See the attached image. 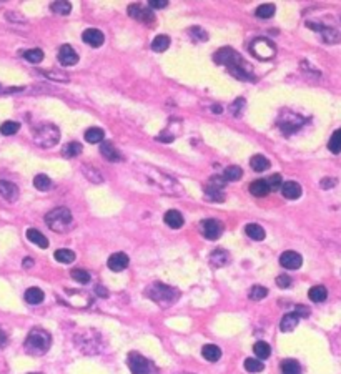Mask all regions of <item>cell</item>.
<instances>
[{"label":"cell","instance_id":"obj_31","mask_svg":"<svg viewBox=\"0 0 341 374\" xmlns=\"http://www.w3.org/2000/svg\"><path fill=\"white\" fill-rule=\"evenodd\" d=\"M245 231H246V235L250 236L251 240H255V241H261V240H265V236H266L265 229H263V228L260 227V225H257V223L246 225V227H245Z\"/></svg>","mask_w":341,"mask_h":374},{"label":"cell","instance_id":"obj_59","mask_svg":"<svg viewBox=\"0 0 341 374\" xmlns=\"http://www.w3.org/2000/svg\"><path fill=\"white\" fill-rule=\"evenodd\" d=\"M183 374H192V373H183Z\"/></svg>","mask_w":341,"mask_h":374},{"label":"cell","instance_id":"obj_60","mask_svg":"<svg viewBox=\"0 0 341 374\" xmlns=\"http://www.w3.org/2000/svg\"><path fill=\"white\" fill-rule=\"evenodd\" d=\"M30 374H38V373H30Z\"/></svg>","mask_w":341,"mask_h":374},{"label":"cell","instance_id":"obj_27","mask_svg":"<svg viewBox=\"0 0 341 374\" xmlns=\"http://www.w3.org/2000/svg\"><path fill=\"white\" fill-rule=\"evenodd\" d=\"M44 298H45V294L40 288L33 286L25 291V301L29 303V305H40V303L44 301Z\"/></svg>","mask_w":341,"mask_h":374},{"label":"cell","instance_id":"obj_38","mask_svg":"<svg viewBox=\"0 0 341 374\" xmlns=\"http://www.w3.org/2000/svg\"><path fill=\"white\" fill-rule=\"evenodd\" d=\"M328 150L335 155H338L341 151V128H338V130L331 135V138H329L328 142Z\"/></svg>","mask_w":341,"mask_h":374},{"label":"cell","instance_id":"obj_29","mask_svg":"<svg viewBox=\"0 0 341 374\" xmlns=\"http://www.w3.org/2000/svg\"><path fill=\"white\" fill-rule=\"evenodd\" d=\"M103 138H105V131L98 127H92L85 131V140L88 143H102Z\"/></svg>","mask_w":341,"mask_h":374},{"label":"cell","instance_id":"obj_36","mask_svg":"<svg viewBox=\"0 0 341 374\" xmlns=\"http://www.w3.org/2000/svg\"><path fill=\"white\" fill-rule=\"evenodd\" d=\"M170 47V37L168 35H157L152 42V49L155 52H165Z\"/></svg>","mask_w":341,"mask_h":374},{"label":"cell","instance_id":"obj_18","mask_svg":"<svg viewBox=\"0 0 341 374\" xmlns=\"http://www.w3.org/2000/svg\"><path fill=\"white\" fill-rule=\"evenodd\" d=\"M281 193L286 200H298L301 196V186L296 181H286L281 185Z\"/></svg>","mask_w":341,"mask_h":374},{"label":"cell","instance_id":"obj_51","mask_svg":"<svg viewBox=\"0 0 341 374\" xmlns=\"http://www.w3.org/2000/svg\"><path fill=\"white\" fill-rule=\"evenodd\" d=\"M168 3H170L168 0H150L148 5H150V9H165Z\"/></svg>","mask_w":341,"mask_h":374},{"label":"cell","instance_id":"obj_9","mask_svg":"<svg viewBox=\"0 0 341 374\" xmlns=\"http://www.w3.org/2000/svg\"><path fill=\"white\" fill-rule=\"evenodd\" d=\"M301 125H303V118L292 114V112H285V114H281L280 120H278V127H280V130L285 135L294 133L296 130H300Z\"/></svg>","mask_w":341,"mask_h":374},{"label":"cell","instance_id":"obj_39","mask_svg":"<svg viewBox=\"0 0 341 374\" xmlns=\"http://www.w3.org/2000/svg\"><path fill=\"white\" fill-rule=\"evenodd\" d=\"M275 12H276V9H275L273 3H263V5H260L255 10V14H257L258 18H271L275 15Z\"/></svg>","mask_w":341,"mask_h":374},{"label":"cell","instance_id":"obj_22","mask_svg":"<svg viewBox=\"0 0 341 374\" xmlns=\"http://www.w3.org/2000/svg\"><path fill=\"white\" fill-rule=\"evenodd\" d=\"M205 196H207L208 200L215 201V203H222V201H225L223 188H220V186H215V185H210V183L205 186Z\"/></svg>","mask_w":341,"mask_h":374},{"label":"cell","instance_id":"obj_1","mask_svg":"<svg viewBox=\"0 0 341 374\" xmlns=\"http://www.w3.org/2000/svg\"><path fill=\"white\" fill-rule=\"evenodd\" d=\"M135 173L138 175V178L143 180L145 183H148L150 186L157 188L160 193L170 195V196H181L183 195V188L177 180H173L170 175L163 173L162 170L155 168L152 165H146V163H137L133 166Z\"/></svg>","mask_w":341,"mask_h":374},{"label":"cell","instance_id":"obj_54","mask_svg":"<svg viewBox=\"0 0 341 374\" xmlns=\"http://www.w3.org/2000/svg\"><path fill=\"white\" fill-rule=\"evenodd\" d=\"M294 313H296L300 318H303V316H308V314H309V309H308V308H305V306H296Z\"/></svg>","mask_w":341,"mask_h":374},{"label":"cell","instance_id":"obj_37","mask_svg":"<svg viewBox=\"0 0 341 374\" xmlns=\"http://www.w3.org/2000/svg\"><path fill=\"white\" fill-rule=\"evenodd\" d=\"M243 366H245V369L248 373H261L263 369H265V364H263V361L257 359V358H248V359H245V363H243Z\"/></svg>","mask_w":341,"mask_h":374},{"label":"cell","instance_id":"obj_45","mask_svg":"<svg viewBox=\"0 0 341 374\" xmlns=\"http://www.w3.org/2000/svg\"><path fill=\"white\" fill-rule=\"evenodd\" d=\"M82 171H83L85 177H87V180H90L94 183H102V180H103L102 175H100V171H97L95 168H92V166H88V165H83Z\"/></svg>","mask_w":341,"mask_h":374},{"label":"cell","instance_id":"obj_23","mask_svg":"<svg viewBox=\"0 0 341 374\" xmlns=\"http://www.w3.org/2000/svg\"><path fill=\"white\" fill-rule=\"evenodd\" d=\"M201 356L210 363H216L222 358V349L216 344H205L203 349H201Z\"/></svg>","mask_w":341,"mask_h":374},{"label":"cell","instance_id":"obj_49","mask_svg":"<svg viewBox=\"0 0 341 374\" xmlns=\"http://www.w3.org/2000/svg\"><path fill=\"white\" fill-rule=\"evenodd\" d=\"M190 32V35H192L193 38H195L196 42H205V40H208V35H207V32H205L201 27H192V29L188 30Z\"/></svg>","mask_w":341,"mask_h":374},{"label":"cell","instance_id":"obj_33","mask_svg":"<svg viewBox=\"0 0 341 374\" xmlns=\"http://www.w3.org/2000/svg\"><path fill=\"white\" fill-rule=\"evenodd\" d=\"M308 296L309 299H311L313 303H323L325 299H326L328 296V291L325 286H321V284H318V286H313L311 290L308 291Z\"/></svg>","mask_w":341,"mask_h":374},{"label":"cell","instance_id":"obj_58","mask_svg":"<svg viewBox=\"0 0 341 374\" xmlns=\"http://www.w3.org/2000/svg\"><path fill=\"white\" fill-rule=\"evenodd\" d=\"M213 108H215V110H213V112H215V114H220V112H222V108H220L218 105H215V107H213Z\"/></svg>","mask_w":341,"mask_h":374},{"label":"cell","instance_id":"obj_17","mask_svg":"<svg viewBox=\"0 0 341 374\" xmlns=\"http://www.w3.org/2000/svg\"><path fill=\"white\" fill-rule=\"evenodd\" d=\"M0 195H2L7 201H10V203H12V201H17V198H18L17 185H14V183H10V181H5V180H0Z\"/></svg>","mask_w":341,"mask_h":374},{"label":"cell","instance_id":"obj_4","mask_svg":"<svg viewBox=\"0 0 341 374\" xmlns=\"http://www.w3.org/2000/svg\"><path fill=\"white\" fill-rule=\"evenodd\" d=\"M146 296L160 306H170L178 299V291L163 283H153L146 288Z\"/></svg>","mask_w":341,"mask_h":374},{"label":"cell","instance_id":"obj_32","mask_svg":"<svg viewBox=\"0 0 341 374\" xmlns=\"http://www.w3.org/2000/svg\"><path fill=\"white\" fill-rule=\"evenodd\" d=\"M253 353L257 354V359L263 361V359H268V358H270L271 348H270L268 342L258 341V342H255V346H253Z\"/></svg>","mask_w":341,"mask_h":374},{"label":"cell","instance_id":"obj_8","mask_svg":"<svg viewBox=\"0 0 341 374\" xmlns=\"http://www.w3.org/2000/svg\"><path fill=\"white\" fill-rule=\"evenodd\" d=\"M127 364L130 368L131 374H150L152 373V364L146 358H143L140 353H130L127 358Z\"/></svg>","mask_w":341,"mask_h":374},{"label":"cell","instance_id":"obj_56","mask_svg":"<svg viewBox=\"0 0 341 374\" xmlns=\"http://www.w3.org/2000/svg\"><path fill=\"white\" fill-rule=\"evenodd\" d=\"M5 344H7V334L3 333L2 329H0V348H3Z\"/></svg>","mask_w":341,"mask_h":374},{"label":"cell","instance_id":"obj_3","mask_svg":"<svg viewBox=\"0 0 341 374\" xmlns=\"http://www.w3.org/2000/svg\"><path fill=\"white\" fill-rule=\"evenodd\" d=\"M24 344H25L27 353L33 354V356H42V354L47 353L50 346H52V336H50L45 329L33 328L29 333Z\"/></svg>","mask_w":341,"mask_h":374},{"label":"cell","instance_id":"obj_53","mask_svg":"<svg viewBox=\"0 0 341 374\" xmlns=\"http://www.w3.org/2000/svg\"><path fill=\"white\" fill-rule=\"evenodd\" d=\"M45 73V75H47L49 77V79H52V80H62V81H67L68 80V77L67 75H55V73H53V72H44Z\"/></svg>","mask_w":341,"mask_h":374},{"label":"cell","instance_id":"obj_5","mask_svg":"<svg viewBox=\"0 0 341 374\" xmlns=\"http://www.w3.org/2000/svg\"><path fill=\"white\" fill-rule=\"evenodd\" d=\"M72 213L68 208H65V206H60V208H55L52 210V211L47 213V216H45V223H47V227L50 229H53V231L57 233H64L67 231V228L72 225Z\"/></svg>","mask_w":341,"mask_h":374},{"label":"cell","instance_id":"obj_52","mask_svg":"<svg viewBox=\"0 0 341 374\" xmlns=\"http://www.w3.org/2000/svg\"><path fill=\"white\" fill-rule=\"evenodd\" d=\"M336 183H338V181H336L335 178H323L320 185H321V188H323V190H329L331 186H335Z\"/></svg>","mask_w":341,"mask_h":374},{"label":"cell","instance_id":"obj_25","mask_svg":"<svg viewBox=\"0 0 341 374\" xmlns=\"http://www.w3.org/2000/svg\"><path fill=\"white\" fill-rule=\"evenodd\" d=\"M27 240H29L30 243L37 244V246H40V248H47L49 246V240L45 238V236L42 235L38 229H35V228H29V229H27Z\"/></svg>","mask_w":341,"mask_h":374},{"label":"cell","instance_id":"obj_46","mask_svg":"<svg viewBox=\"0 0 341 374\" xmlns=\"http://www.w3.org/2000/svg\"><path fill=\"white\" fill-rule=\"evenodd\" d=\"M80 153H82V145H80L79 142H70L64 148V157H67V158L77 157V155H80Z\"/></svg>","mask_w":341,"mask_h":374},{"label":"cell","instance_id":"obj_43","mask_svg":"<svg viewBox=\"0 0 341 374\" xmlns=\"http://www.w3.org/2000/svg\"><path fill=\"white\" fill-rule=\"evenodd\" d=\"M70 276H72L73 279H75L77 283H80V284L90 283V273L85 271V270H80V268H77V270H72Z\"/></svg>","mask_w":341,"mask_h":374},{"label":"cell","instance_id":"obj_19","mask_svg":"<svg viewBox=\"0 0 341 374\" xmlns=\"http://www.w3.org/2000/svg\"><path fill=\"white\" fill-rule=\"evenodd\" d=\"M100 153H102L108 162H120V160H122V155H120V151L114 146L112 142H103L102 146H100Z\"/></svg>","mask_w":341,"mask_h":374},{"label":"cell","instance_id":"obj_12","mask_svg":"<svg viewBox=\"0 0 341 374\" xmlns=\"http://www.w3.org/2000/svg\"><path fill=\"white\" fill-rule=\"evenodd\" d=\"M127 12H129L130 17H133L135 20H138V22L152 23L155 20L153 12L150 10V9H143V7H140L138 3H133V5H130L129 9H127Z\"/></svg>","mask_w":341,"mask_h":374},{"label":"cell","instance_id":"obj_13","mask_svg":"<svg viewBox=\"0 0 341 374\" xmlns=\"http://www.w3.org/2000/svg\"><path fill=\"white\" fill-rule=\"evenodd\" d=\"M280 264L286 270H298L303 264V258L296 251H285L280 256Z\"/></svg>","mask_w":341,"mask_h":374},{"label":"cell","instance_id":"obj_50","mask_svg":"<svg viewBox=\"0 0 341 374\" xmlns=\"http://www.w3.org/2000/svg\"><path fill=\"white\" fill-rule=\"evenodd\" d=\"M276 284L280 288H283V290H285V288H290L292 286V278H290L288 275H280L276 278Z\"/></svg>","mask_w":341,"mask_h":374},{"label":"cell","instance_id":"obj_57","mask_svg":"<svg viewBox=\"0 0 341 374\" xmlns=\"http://www.w3.org/2000/svg\"><path fill=\"white\" fill-rule=\"evenodd\" d=\"M22 264H24V268H30V266H32V264H33V261L30 260V258H25V260H24V263H22Z\"/></svg>","mask_w":341,"mask_h":374},{"label":"cell","instance_id":"obj_10","mask_svg":"<svg viewBox=\"0 0 341 374\" xmlns=\"http://www.w3.org/2000/svg\"><path fill=\"white\" fill-rule=\"evenodd\" d=\"M200 231L207 240H218L223 233V225L218 220H203L200 223Z\"/></svg>","mask_w":341,"mask_h":374},{"label":"cell","instance_id":"obj_40","mask_svg":"<svg viewBox=\"0 0 341 374\" xmlns=\"http://www.w3.org/2000/svg\"><path fill=\"white\" fill-rule=\"evenodd\" d=\"M18 130H20V123H18V122H12V120H9V122H3L2 125H0V133L5 135V136L15 135Z\"/></svg>","mask_w":341,"mask_h":374},{"label":"cell","instance_id":"obj_30","mask_svg":"<svg viewBox=\"0 0 341 374\" xmlns=\"http://www.w3.org/2000/svg\"><path fill=\"white\" fill-rule=\"evenodd\" d=\"M53 258H55L59 263H64V264H70L75 261V253L72 249H67V248H60L53 253Z\"/></svg>","mask_w":341,"mask_h":374},{"label":"cell","instance_id":"obj_21","mask_svg":"<svg viewBox=\"0 0 341 374\" xmlns=\"http://www.w3.org/2000/svg\"><path fill=\"white\" fill-rule=\"evenodd\" d=\"M163 220H165V223L173 229H178L183 227V216H181V213L178 211V210H170V211H166Z\"/></svg>","mask_w":341,"mask_h":374},{"label":"cell","instance_id":"obj_2","mask_svg":"<svg viewBox=\"0 0 341 374\" xmlns=\"http://www.w3.org/2000/svg\"><path fill=\"white\" fill-rule=\"evenodd\" d=\"M215 62L216 64L225 65L228 70H230L231 75H235L236 79L240 80H253V72H251V67L243 62V58L240 57V53H236L233 49H220L218 52L215 53Z\"/></svg>","mask_w":341,"mask_h":374},{"label":"cell","instance_id":"obj_11","mask_svg":"<svg viewBox=\"0 0 341 374\" xmlns=\"http://www.w3.org/2000/svg\"><path fill=\"white\" fill-rule=\"evenodd\" d=\"M306 25H308L309 29H315V32H320L323 35V40L329 45H335L341 40V35L336 32L335 29H329V27H323V25H318V23H311V22H308Z\"/></svg>","mask_w":341,"mask_h":374},{"label":"cell","instance_id":"obj_44","mask_svg":"<svg viewBox=\"0 0 341 374\" xmlns=\"http://www.w3.org/2000/svg\"><path fill=\"white\" fill-rule=\"evenodd\" d=\"M250 299H253V301H261L263 298H266L268 296V290H266L265 286H260V284H257V286H253L250 290Z\"/></svg>","mask_w":341,"mask_h":374},{"label":"cell","instance_id":"obj_35","mask_svg":"<svg viewBox=\"0 0 341 374\" xmlns=\"http://www.w3.org/2000/svg\"><path fill=\"white\" fill-rule=\"evenodd\" d=\"M283 374H301V366L296 359H285L281 363Z\"/></svg>","mask_w":341,"mask_h":374},{"label":"cell","instance_id":"obj_41","mask_svg":"<svg viewBox=\"0 0 341 374\" xmlns=\"http://www.w3.org/2000/svg\"><path fill=\"white\" fill-rule=\"evenodd\" d=\"M33 186H35L37 190H40V192H49L50 186H52V181H50L47 175H37V177L33 178Z\"/></svg>","mask_w":341,"mask_h":374},{"label":"cell","instance_id":"obj_15","mask_svg":"<svg viewBox=\"0 0 341 374\" xmlns=\"http://www.w3.org/2000/svg\"><path fill=\"white\" fill-rule=\"evenodd\" d=\"M82 40L87 45L94 47V49H98V47L103 45V42H105V37H103V33L100 32L98 29H87L82 33Z\"/></svg>","mask_w":341,"mask_h":374},{"label":"cell","instance_id":"obj_6","mask_svg":"<svg viewBox=\"0 0 341 374\" xmlns=\"http://www.w3.org/2000/svg\"><path fill=\"white\" fill-rule=\"evenodd\" d=\"M33 140H35L37 145H40L44 148L55 146L60 140V131L53 123H42L35 130Z\"/></svg>","mask_w":341,"mask_h":374},{"label":"cell","instance_id":"obj_14","mask_svg":"<svg viewBox=\"0 0 341 374\" xmlns=\"http://www.w3.org/2000/svg\"><path fill=\"white\" fill-rule=\"evenodd\" d=\"M129 263H130L129 256H127L125 253L120 251V253H114V255H112L110 258H108L107 266L110 268L112 271L120 273V271H123L127 266H129Z\"/></svg>","mask_w":341,"mask_h":374},{"label":"cell","instance_id":"obj_26","mask_svg":"<svg viewBox=\"0 0 341 374\" xmlns=\"http://www.w3.org/2000/svg\"><path fill=\"white\" fill-rule=\"evenodd\" d=\"M228 261H230V255L225 249H215L210 255V263L216 268H222L225 264H228Z\"/></svg>","mask_w":341,"mask_h":374},{"label":"cell","instance_id":"obj_28","mask_svg":"<svg viewBox=\"0 0 341 374\" xmlns=\"http://www.w3.org/2000/svg\"><path fill=\"white\" fill-rule=\"evenodd\" d=\"M270 160L266 157H263V155H253V157L250 158V166L253 168L255 171H265L270 168Z\"/></svg>","mask_w":341,"mask_h":374},{"label":"cell","instance_id":"obj_42","mask_svg":"<svg viewBox=\"0 0 341 374\" xmlns=\"http://www.w3.org/2000/svg\"><path fill=\"white\" fill-rule=\"evenodd\" d=\"M24 58L30 64H40L44 60V52L40 49H32V50H25Z\"/></svg>","mask_w":341,"mask_h":374},{"label":"cell","instance_id":"obj_34","mask_svg":"<svg viewBox=\"0 0 341 374\" xmlns=\"http://www.w3.org/2000/svg\"><path fill=\"white\" fill-rule=\"evenodd\" d=\"M242 177H243V170L240 168V166H236V165L228 166V168L223 171L225 181H238Z\"/></svg>","mask_w":341,"mask_h":374},{"label":"cell","instance_id":"obj_55","mask_svg":"<svg viewBox=\"0 0 341 374\" xmlns=\"http://www.w3.org/2000/svg\"><path fill=\"white\" fill-rule=\"evenodd\" d=\"M95 291H97V294L98 296H102V298H107L108 296V291H107V288H103V286H95Z\"/></svg>","mask_w":341,"mask_h":374},{"label":"cell","instance_id":"obj_48","mask_svg":"<svg viewBox=\"0 0 341 374\" xmlns=\"http://www.w3.org/2000/svg\"><path fill=\"white\" fill-rule=\"evenodd\" d=\"M266 185H268L270 192H276V190H281V185H283V178L280 173H275L268 177V180H265Z\"/></svg>","mask_w":341,"mask_h":374},{"label":"cell","instance_id":"obj_24","mask_svg":"<svg viewBox=\"0 0 341 374\" xmlns=\"http://www.w3.org/2000/svg\"><path fill=\"white\" fill-rule=\"evenodd\" d=\"M248 190H250V193L257 198H263L270 193V188H268V185H266L265 180H255L253 183H250Z\"/></svg>","mask_w":341,"mask_h":374},{"label":"cell","instance_id":"obj_16","mask_svg":"<svg viewBox=\"0 0 341 374\" xmlns=\"http://www.w3.org/2000/svg\"><path fill=\"white\" fill-rule=\"evenodd\" d=\"M59 60L65 67H72V65H75L79 62V53L70 45H62L59 50Z\"/></svg>","mask_w":341,"mask_h":374},{"label":"cell","instance_id":"obj_47","mask_svg":"<svg viewBox=\"0 0 341 374\" xmlns=\"http://www.w3.org/2000/svg\"><path fill=\"white\" fill-rule=\"evenodd\" d=\"M50 9L59 15H68L72 12V5L70 2H53L52 5H50Z\"/></svg>","mask_w":341,"mask_h":374},{"label":"cell","instance_id":"obj_20","mask_svg":"<svg viewBox=\"0 0 341 374\" xmlns=\"http://www.w3.org/2000/svg\"><path fill=\"white\" fill-rule=\"evenodd\" d=\"M298 323H300V316H298V314L293 311V313H288L281 318L280 329L283 331V333H290V331H293L294 328H296Z\"/></svg>","mask_w":341,"mask_h":374},{"label":"cell","instance_id":"obj_7","mask_svg":"<svg viewBox=\"0 0 341 374\" xmlns=\"http://www.w3.org/2000/svg\"><path fill=\"white\" fill-rule=\"evenodd\" d=\"M250 50L260 60H270L276 53V47L268 38H257V40H253L250 45Z\"/></svg>","mask_w":341,"mask_h":374}]
</instances>
